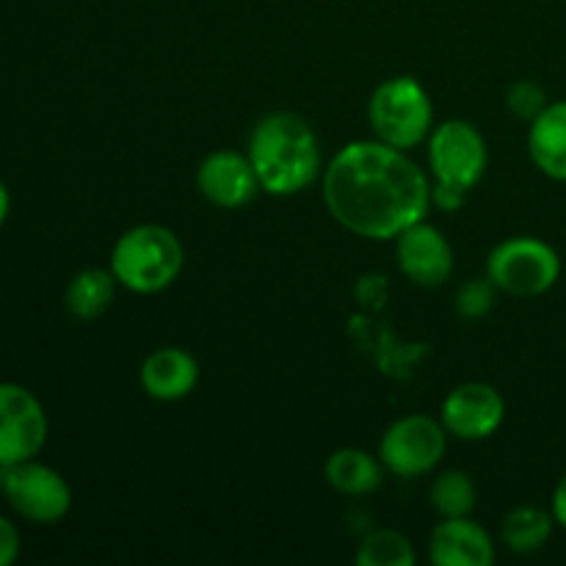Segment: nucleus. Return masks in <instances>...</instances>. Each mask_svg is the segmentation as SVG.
Masks as SVG:
<instances>
[{"mask_svg":"<svg viewBox=\"0 0 566 566\" xmlns=\"http://www.w3.org/2000/svg\"><path fill=\"white\" fill-rule=\"evenodd\" d=\"M475 497L479 492H475L473 479L462 470H446L431 481L429 501L440 517H470V512L475 509Z\"/></svg>","mask_w":566,"mask_h":566,"instance_id":"6ab92c4d","label":"nucleus"},{"mask_svg":"<svg viewBox=\"0 0 566 566\" xmlns=\"http://www.w3.org/2000/svg\"><path fill=\"white\" fill-rule=\"evenodd\" d=\"M528 155L542 175L566 182V99L547 103V108L531 122Z\"/></svg>","mask_w":566,"mask_h":566,"instance_id":"2eb2a0df","label":"nucleus"},{"mask_svg":"<svg viewBox=\"0 0 566 566\" xmlns=\"http://www.w3.org/2000/svg\"><path fill=\"white\" fill-rule=\"evenodd\" d=\"M429 558L434 566H492L495 542L475 520L442 517L429 536Z\"/></svg>","mask_w":566,"mask_h":566,"instance_id":"ddd939ff","label":"nucleus"},{"mask_svg":"<svg viewBox=\"0 0 566 566\" xmlns=\"http://www.w3.org/2000/svg\"><path fill=\"white\" fill-rule=\"evenodd\" d=\"M197 188L210 205L224 210L243 208L263 191L249 155L238 149H216L205 155L197 169Z\"/></svg>","mask_w":566,"mask_h":566,"instance_id":"9b49d317","label":"nucleus"},{"mask_svg":"<svg viewBox=\"0 0 566 566\" xmlns=\"http://www.w3.org/2000/svg\"><path fill=\"white\" fill-rule=\"evenodd\" d=\"M448 437L451 434L442 420L431 415H407L381 434L379 459L387 473L398 479H420L440 468L448 451Z\"/></svg>","mask_w":566,"mask_h":566,"instance_id":"0eeeda50","label":"nucleus"},{"mask_svg":"<svg viewBox=\"0 0 566 566\" xmlns=\"http://www.w3.org/2000/svg\"><path fill=\"white\" fill-rule=\"evenodd\" d=\"M490 164L486 138L473 122L446 119L429 133V169L434 186L473 191Z\"/></svg>","mask_w":566,"mask_h":566,"instance_id":"423d86ee","label":"nucleus"},{"mask_svg":"<svg viewBox=\"0 0 566 566\" xmlns=\"http://www.w3.org/2000/svg\"><path fill=\"white\" fill-rule=\"evenodd\" d=\"M0 490L14 514L33 525L59 523L72 509V486L64 475L36 459L0 470Z\"/></svg>","mask_w":566,"mask_h":566,"instance_id":"6e6552de","label":"nucleus"},{"mask_svg":"<svg viewBox=\"0 0 566 566\" xmlns=\"http://www.w3.org/2000/svg\"><path fill=\"white\" fill-rule=\"evenodd\" d=\"M553 528H556V520H553L551 509L525 503V506L512 509L503 517L501 539L517 556H531V553H539L551 542Z\"/></svg>","mask_w":566,"mask_h":566,"instance_id":"a211bd4d","label":"nucleus"},{"mask_svg":"<svg viewBox=\"0 0 566 566\" xmlns=\"http://www.w3.org/2000/svg\"><path fill=\"white\" fill-rule=\"evenodd\" d=\"M138 381H142V390L155 401H182L197 390L199 363L186 348L160 346L142 363Z\"/></svg>","mask_w":566,"mask_h":566,"instance_id":"4468645a","label":"nucleus"},{"mask_svg":"<svg viewBox=\"0 0 566 566\" xmlns=\"http://www.w3.org/2000/svg\"><path fill=\"white\" fill-rule=\"evenodd\" d=\"M247 155L260 188L271 197H293L324 175L318 136L313 125L293 111L265 114L249 133Z\"/></svg>","mask_w":566,"mask_h":566,"instance_id":"f03ea898","label":"nucleus"},{"mask_svg":"<svg viewBox=\"0 0 566 566\" xmlns=\"http://www.w3.org/2000/svg\"><path fill=\"white\" fill-rule=\"evenodd\" d=\"M368 122L374 138L409 153L434 130V105L418 77L396 75L370 94Z\"/></svg>","mask_w":566,"mask_h":566,"instance_id":"20e7f679","label":"nucleus"},{"mask_svg":"<svg viewBox=\"0 0 566 566\" xmlns=\"http://www.w3.org/2000/svg\"><path fill=\"white\" fill-rule=\"evenodd\" d=\"M9 213H11V193H9V188H6V182L0 180V227L6 224Z\"/></svg>","mask_w":566,"mask_h":566,"instance_id":"393cba45","label":"nucleus"},{"mask_svg":"<svg viewBox=\"0 0 566 566\" xmlns=\"http://www.w3.org/2000/svg\"><path fill=\"white\" fill-rule=\"evenodd\" d=\"M486 276L506 296L536 298L553 291L562 280V258L542 238L514 235L492 249Z\"/></svg>","mask_w":566,"mask_h":566,"instance_id":"39448f33","label":"nucleus"},{"mask_svg":"<svg viewBox=\"0 0 566 566\" xmlns=\"http://www.w3.org/2000/svg\"><path fill=\"white\" fill-rule=\"evenodd\" d=\"M116 287L119 282L111 269H83L66 285L64 304L77 321H97L114 304Z\"/></svg>","mask_w":566,"mask_h":566,"instance_id":"f3484780","label":"nucleus"},{"mask_svg":"<svg viewBox=\"0 0 566 566\" xmlns=\"http://www.w3.org/2000/svg\"><path fill=\"white\" fill-rule=\"evenodd\" d=\"M326 481L343 495H370L385 481V464L363 448H340L326 459Z\"/></svg>","mask_w":566,"mask_h":566,"instance_id":"dca6fc26","label":"nucleus"},{"mask_svg":"<svg viewBox=\"0 0 566 566\" xmlns=\"http://www.w3.org/2000/svg\"><path fill=\"white\" fill-rule=\"evenodd\" d=\"M42 401L17 381H0V470L36 459L48 442Z\"/></svg>","mask_w":566,"mask_h":566,"instance_id":"1a4fd4ad","label":"nucleus"},{"mask_svg":"<svg viewBox=\"0 0 566 566\" xmlns=\"http://www.w3.org/2000/svg\"><path fill=\"white\" fill-rule=\"evenodd\" d=\"M324 205L352 235L396 241L429 216L431 180L403 149L370 138L352 142L321 175Z\"/></svg>","mask_w":566,"mask_h":566,"instance_id":"f257e3e1","label":"nucleus"},{"mask_svg":"<svg viewBox=\"0 0 566 566\" xmlns=\"http://www.w3.org/2000/svg\"><path fill=\"white\" fill-rule=\"evenodd\" d=\"M506 108L512 111L517 119L534 122L542 111L547 108V94L539 83L534 81H517L506 94Z\"/></svg>","mask_w":566,"mask_h":566,"instance_id":"4be33fe9","label":"nucleus"},{"mask_svg":"<svg viewBox=\"0 0 566 566\" xmlns=\"http://www.w3.org/2000/svg\"><path fill=\"white\" fill-rule=\"evenodd\" d=\"M186 249L175 230L164 224H138L122 232L111 249V265L116 282L125 291L149 296L160 293L180 276Z\"/></svg>","mask_w":566,"mask_h":566,"instance_id":"7ed1b4c3","label":"nucleus"},{"mask_svg":"<svg viewBox=\"0 0 566 566\" xmlns=\"http://www.w3.org/2000/svg\"><path fill=\"white\" fill-rule=\"evenodd\" d=\"M359 566H412L415 547L401 531L379 528L370 531L357 551Z\"/></svg>","mask_w":566,"mask_h":566,"instance_id":"aec40b11","label":"nucleus"},{"mask_svg":"<svg viewBox=\"0 0 566 566\" xmlns=\"http://www.w3.org/2000/svg\"><path fill=\"white\" fill-rule=\"evenodd\" d=\"M440 420L451 437L479 442L501 429L506 420V401L486 381H464L446 396Z\"/></svg>","mask_w":566,"mask_h":566,"instance_id":"9d476101","label":"nucleus"},{"mask_svg":"<svg viewBox=\"0 0 566 566\" xmlns=\"http://www.w3.org/2000/svg\"><path fill=\"white\" fill-rule=\"evenodd\" d=\"M396 258L403 276L420 287H437L451 280L453 274L451 243L426 219L407 227L396 238Z\"/></svg>","mask_w":566,"mask_h":566,"instance_id":"f8f14e48","label":"nucleus"},{"mask_svg":"<svg viewBox=\"0 0 566 566\" xmlns=\"http://www.w3.org/2000/svg\"><path fill=\"white\" fill-rule=\"evenodd\" d=\"M497 287L490 276H473L470 282H464L457 293V310L464 318H484L492 307H495Z\"/></svg>","mask_w":566,"mask_h":566,"instance_id":"412c9836","label":"nucleus"},{"mask_svg":"<svg viewBox=\"0 0 566 566\" xmlns=\"http://www.w3.org/2000/svg\"><path fill=\"white\" fill-rule=\"evenodd\" d=\"M20 547H22L20 531H17V525L11 523L9 517L0 514V566L14 564L17 558H20Z\"/></svg>","mask_w":566,"mask_h":566,"instance_id":"5701e85b","label":"nucleus"},{"mask_svg":"<svg viewBox=\"0 0 566 566\" xmlns=\"http://www.w3.org/2000/svg\"><path fill=\"white\" fill-rule=\"evenodd\" d=\"M551 512H553V520H556L558 528L566 531V473L558 479L556 490H553Z\"/></svg>","mask_w":566,"mask_h":566,"instance_id":"b1692460","label":"nucleus"}]
</instances>
